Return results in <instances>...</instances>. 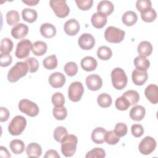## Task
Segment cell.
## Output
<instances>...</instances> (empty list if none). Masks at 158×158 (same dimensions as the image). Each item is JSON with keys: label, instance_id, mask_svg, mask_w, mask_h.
<instances>
[{"label": "cell", "instance_id": "8d00e7d4", "mask_svg": "<svg viewBox=\"0 0 158 158\" xmlns=\"http://www.w3.org/2000/svg\"><path fill=\"white\" fill-rule=\"evenodd\" d=\"M156 12L152 8H151L141 13V17L142 20L145 22H152L156 19Z\"/></svg>", "mask_w": 158, "mask_h": 158}, {"label": "cell", "instance_id": "11a10c76", "mask_svg": "<svg viewBox=\"0 0 158 158\" xmlns=\"http://www.w3.org/2000/svg\"><path fill=\"white\" fill-rule=\"evenodd\" d=\"M22 2L25 4H26L28 6H35L36 5L38 2V0H27V1H22Z\"/></svg>", "mask_w": 158, "mask_h": 158}, {"label": "cell", "instance_id": "8992f818", "mask_svg": "<svg viewBox=\"0 0 158 158\" xmlns=\"http://www.w3.org/2000/svg\"><path fill=\"white\" fill-rule=\"evenodd\" d=\"M19 110L30 117H35L39 113V107L37 104L28 99H23L19 102Z\"/></svg>", "mask_w": 158, "mask_h": 158}, {"label": "cell", "instance_id": "ac0fdd59", "mask_svg": "<svg viewBox=\"0 0 158 158\" xmlns=\"http://www.w3.org/2000/svg\"><path fill=\"white\" fill-rule=\"evenodd\" d=\"M114 7L113 4L109 1H101L98 3L97 6L98 12L106 17L110 15L114 11Z\"/></svg>", "mask_w": 158, "mask_h": 158}, {"label": "cell", "instance_id": "5bb4252c", "mask_svg": "<svg viewBox=\"0 0 158 158\" xmlns=\"http://www.w3.org/2000/svg\"><path fill=\"white\" fill-rule=\"evenodd\" d=\"M80 26L79 22L74 19H71L67 20L64 26V31L67 35L70 36L77 35L80 31Z\"/></svg>", "mask_w": 158, "mask_h": 158}, {"label": "cell", "instance_id": "30bf717a", "mask_svg": "<svg viewBox=\"0 0 158 158\" xmlns=\"http://www.w3.org/2000/svg\"><path fill=\"white\" fill-rule=\"evenodd\" d=\"M156 147V141L151 136L144 137L139 144V152L144 155L150 154L152 152Z\"/></svg>", "mask_w": 158, "mask_h": 158}, {"label": "cell", "instance_id": "db71d44e", "mask_svg": "<svg viewBox=\"0 0 158 158\" xmlns=\"http://www.w3.org/2000/svg\"><path fill=\"white\" fill-rule=\"evenodd\" d=\"M0 153H1V156L2 157L4 155V157H10L11 156L10 154H9V151H7V149H6V148L4 147V146H1L0 147Z\"/></svg>", "mask_w": 158, "mask_h": 158}, {"label": "cell", "instance_id": "d6a6232c", "mask_svg": "<svg viewBox=\"0 0 158 158\" xmlns=\"http://www.w3.org/2000/svg\"><path fill=\"white\" fill-rule=\"evenodd\" d=\"M97 102L100 107L107 108L112 104V99L109 94L107 93H102L98 96Z\"/></svg>", "mask_w": 158, "mask_h": 158}, {"label": "cell", "instance_id": "1f68e13d", "mask_svg": "<svg viewBox=\"0 0 158 158\" xmlns=\"http://www.w3.org/2000/svg\"><path fill=\"white\" fill-rule=\"evenodd\" d=\"M122 96L129 101L130 106L136 104L139 99V95L138 93L135 90H128L125 91Z\"/></svg>", "mask_w": 158, "mask_h": 158}, {"label": "cell", "instance_id": "484cf974", "mask_svg": "<svg viewBox=\"0 0 158 158\" xmlns=\"http://www.w3.org/2000/svg\"><path fill=\"white\" fill-rule=\"evenodd\" d=\"M122 22L126 26H132L135 25L138 20V17L136 14L131 10L127 11L123 14L122 17Z\"/></svg>", "mask_w": 158, "mask_h": 158}, {"label": "cell", "instance_id": "d4e9b609", "mask_svg": "<svg viewBox=\"0 0 158 158\" xmlns=\"http://www.w3.org/2000/svg\"><path fill=\"white\" fill-rule=\"evenodd\" d=\"M137 51L140 56L146 57L151 54L152 51V46L149 42L143 41L138 44Z\"/></svg>", "mask_w": 158, "mask_h": 158}, {"label": "cell", "instance_id": "f546056e", "mask_svg": "<svg viewBox=\"0 0 158 158\" xmlns=\"http://www.w3.org/2000/svg\"><path fill=\"white\" fill-rule=\"evenodd\" d=\"M12 152L15 154L22 153L25 148L24 143L20 139H13L9 144Z\"/></svg>", "mask_w": 158, "mask_h": 158}, {"label": "cell", "instance_id": "60d3db41", "mask_svg": "<svg viewBox=\"0 0 158 158\" xmlns=\"http://www.w3.org/2000/svg\"><path fill=\"white\" fill-rule=\"evenodd\" d=\"M106 156L105 151L101 148H95L92 150L88 152L85 156L86 158H92V157H99L103 158Z\"/></svg>", "mask_w": 158, "mask_h": 158}, {"label": "cell", "instance_id": "9c48e42d", "mask_svg": "<svg viewBox=\"0 0 158 158\" xmlns=\"http://www.w3.org/2000/svg\"><path fill=\"white\" fill-rule=\"evenodd\" d=\"M32 46L33 44L29 40H22L17 44L15 56L19 59H24L28 57L30 50L32 49Z\"/></svg>", "mask_w": 158, "mask_h": 158}, {"label": "cell", "instance_id": "ee69618b", "mask_svg": "<svg viewBox=\"0 0 158 158\" xmlns=\"http://www.w3.org/2000/svg\"><path fill=\"white\" fill-rule=\"evenodd\" d=\"M51 101L55 107H62L65 103L64 95L59 92L54 93L51 98Z\"/></svg>", "mask_w": 158, "mask_h": 158}, {"label": "cell", "instance_id": "277c9868", "mask_svg": "<svg viewBox=\"0 0 158 158\" xmlns=\"http://www.w3.org/2000/svg\"><path fill=\"white\" fill-rule=\"evenodd\" d=\"M27 125V120L22 115L14 117L8 126V130L10 134L13 136L20 135L25 130Z\"/></svg>", "mask_w": 158, "mask_h": 158}, {"label": "cell", "instance_id": "cb8c5ba5", "mask_svg": "<svg viewBox=\"0 0 158 158\" xmlns=\"http://www.w3.org/2000/svg\"><path fill=\"white\" fill-rule=\"evenodd\" d=\"M91 21L94 27L96 28H102L107 23V18L104 15L96 12L92 15Z\"/></svg>", "mask_w": 158, "mask_h": 158}, {"label": "cell", "instance_id": "4316f807", "mask_svg": "<svg viewBox=\"0 0 158 158\" xmlns=\"http://www.w3.org/2000/svg\"><path fill=\"white\" fill-rule=\"evenodd\" d=\"M31 51L37 56H43L47 51V44L44 41H37L33 44Z\"/></svg>", "mask_w": 158, "mask_h": 158}, {"label": "cell", "instance_id": "b9f144b4", "mask_svg": "<svg viewBox=\"0 0 158 158\" xmlns=\"http://www.w3.org/2000/svg\"><path fill=\"white\" fill-rule=\"evenodd\" d=\"M130 106L129 101L123 96L118 98L115 101V107L120 110H126Z\"/></svg>", "mask_w": 158, "mask_h": 158}, {"label": "cell", "instance_id": "603a6c76", "mask_svg": "<svg viewBox=\"0 0 158 158\" xmlns=\"http://www.w3.org/2000/svg\"><path fill=\"white\" fill-rule=\"evenodd\" d=\"M26 152L28 157H39L42 154V149L41 146L38 143H31L27 146Z\"/></svg>", "mask_w": 158, "mask_h": 158}, {"label": "cell", "instance_id": "bcb514c9", "mask_svg": "<svg viewBox=\"0 0 158 158\" xmlns=\"http://www.w3.org/2000/svg\"><path fill=\"white\" fill-rule=\"evenodd\" d=\"M152 4L149 0H138L136 3V9L141 12H143L151 8Z\"/></svg>", "mask_w": 158, "mask_h": 158}, {"label": "cell", "instance_id": "f1b7e54d", "mask_svg": "<svg viewBox=\"0 0 158 158\" xmlns=\"http://www.w3.org/2000/svg\"><path fill=\"white\" fill-rule=\"evenodd\" d=\"M22 15L23 20L28 23L34 22L38 17L36 11L33 9L30 8H25L23 9L22 12Z\"/></svg>", "mask_w": 158, "mask_h": 158}, {"label": "cell", "instance_id": "d590c367", "mask_svg": "<svg viewBox=\"0 0 158 158\" xmlns=\"http://www.w3.org/2000/svg\"><path fill=\"white\" fill-rule=\"evenodd\" d=\"M6 21L9 25H15L20 20L19 14L16 10H10L6 14Z\"/></svg>", "mask_w": 158, "mask_h": 158}, {"label": "cell", "instance_id": "4dcf8cb0", "mask_svg": "<svg viewBox=\"0 0 158 158\" xmlns=\"http://www.w3.org/2000/svg\"><path fill=\"white\" fill-rule=\"evenodd\" d=\"M112 55V52L110 48L106 46H102L98 49L97 51V56L99 59L107 60H109Z\"/></svg>", "mask_w": 158, "mask_h": 158}, {"label": "cell", "instance_id": "c3c4849f", "mask_svg": "<svg viewBox=\"0 0 158 158\" xmlns=\"http://www.w3.org/2000/svg\"><path fill=\"white\" fill-rule=\"evenodd\" d=\"M75 2L77 5V7L82 10H86L89 9L93 3V0H75Z\"/></svg>", "mask_w": 158, "mask_h": 158}, {"label": "cell", "instance_id": "44dd1931", "mask_svg": "<svg viewBox=\"0 0 158 158\" xmlns=\"http://www.w3.org/2000/svg\"><path fill=\"white\" fill-rule=\"evenodd\" d=\"M106 130L102 127H97L94 128L91 133V139L96 144H102L105 141L104 136Z\"/></svg>", "mask_w": 158, "mask_h": 158}, {"label": "cell", "instance_id": "e575fe53", "mask_svg": "<svg viewBox=\"0 0 158 158\" xmlns=\"http://www.w3.org/2000/svg\"><path fill=\"white\" fill-rule=\"evenodd\" d=\"M14 44L12 40L8 38H4L1 40L0 51L1 53L9 54L13 49Z\"/></svg>", "mask_w": 158, "mask_h": 158}, {"label": "cell", "instance_id": "7402d4cb", "mask_svg": "<svg viewBox=\"0 0 158 158\" xmlns=\"http://www.w3.org/2000/svg\"><path fill=\"white\" fill-rule=\"evenodd\" d=\"M40 33L44 38H51L56 35V28L51 23H44L40 27Z\"/></svg>", "mask_w": 158, "mask_h": 158}, {"label": "cell", "instance_id": "3957f363", "mask_svg": "<svg viewBox=\"0 0 158 158\" xmlns=\"http://www.w3.org/2000/svg\"><path fill=\"white\" fill-rule=\"evenodd\" d=\"M113 86L117 89H122L127 85L128 78L125 71L121 68H115L111 72Z\"/></svg>", "mask_w": 158, "mask_h": 158}, {"label": "cell", "instance_id": "5b68a950", "mask_svg": "<svg viewBox=\"0 0 158 158\" xmlns=\"http://www.w3.org/2000/svg\"><path fill=\"white\" fill-rule=\"evenodd\" d=\"M125 32L115 27H108L104 32V37L106 41L112 43H119L125 37Z\"/></svg>", "mask_w": 158, "mask_h": 158}, {"label": "cell", "instance_id": "7c38bea8", "mask_svg": "<svg viewBox=\"0 0 158 158\" xmlns=\"http://www.w3.org/2000/svg\"><path fill=\"white\" fill-rule=\"evenodd\" d=\"M86 85L89 90L97 91L102 87V80L98 75H89L86 78Z\"/></svg>", "mask_w": 158, "mask_h": 158}, {"label": "cell", "instance_id": "9a60e30c", "mask_svg": "<svg viewBox=\"0 0 158 158\" xmlns=\"http://www.w3.org/2000/svg\"><path fill=\"white\" fill-rule=\"evenodd\" d=\"M28 32V27L27 25L20 23L15 25L11 30V35L15 39L24 38Z\"/></svg>", "mask_w": 158, "mask_h": 158}, {"label": "cell", "instance_id": "74e56055", "mask_svg": "<svg viewBox=\"0 0 158 158\" xmlns=\"http://www.w3.org/2000/svg\"><path fill=\"white\" fill-rule=\"evenodd\" d=\"M52 114L54 118L58 120H62L65 119L67 115V111L65 107H54L52 110Z\"/></svg>", "mask_w": 158, "mask_h": 158}, {"label": "cell", "instance_id": "ba28073f", "mask_svg": "<svg viewBox=\"0 0 158 158\" xmlns=\"http://www.w3.org/2000/svg\"><path fill=\"white\" fill-rule=\"evenodd\" d=\"M84 93V88L80 81L72 82L68 89L69 98L73 102L79 101Z\"/></svg>", "mask_w": 158, "mask_h": 158}, {"label": "cell", "instance_id": "f35d334b", "mask_svg": "<svg viewBox=\"0 0 158 158\" xmlns=\"http://www.w3.org/2000/svg\"><path fill=\"white\" fill-rule=\"evenodd\" d=\"M67 135H68V131L67 129L62 126H59L55 128L54 131L53 136H54V139L56 141L61 143L64 138Z\"/></svg>", "mask_w": 158, "mask_h": 158}, {"label": "cell", "instance_id": "7bdbcfd3", "mask_svg": "<svg viewBox=\"0 0 158 158\" xmlns=\"http://www.w3.org/2000/svg\"><path fill=\"white\" fill-rule=\"evenodd\" d=\"M64 71L67 75L73 77L78 72V66L75 62H69L64 66Z\"/></svg>", "mask_w": 158, "mask_h": 158}, {"label": "cell", "instance_id": "e0dca14e", "mask_svg": "<svg viewBox=\"0 0 158 158\" xmlns=\"http://www.w3.org/2000/svg\"><path fill=\"white\" fill-rule=\"evenodd\" d=\"M144 94L147 99L152 104H157L158 102V87L156 85L151 84L148 85L145 90Z\"/></svg>", "mask_w": 158, "mask_h": 158}, {"label": "cell", "instance_id": "ffe728a7", "mask_svg": "<svg viewBox=\"0 0 158 158\" xmlns=\"http://www.w3.org/2000/svg\"><path fill=\"white\" fill-rule=\"evenodd\" d=\"M97 64L96 60L91 56H86L81 60V66L82 69L87 72L94 70L97 67Z\"/></svg>", "mask_w": 158, "mask_h": 158}, {"label": "cell", "instance_id": "f907efd6", "mask_svg": "<svg viewBox=\"0 0 158 158\" xmlns=\"http://www.w3.org/2000/svg\"><path fill=\"white\" fill-rule=\"evenodd\" d=\"M131 131L132 135L136 137L139 138L144 133V128L140 124H134L131 127Z\"/></svg>", "mask_w": 158, "mask_h": 158}, {"label": "cell", "instance_id": "7dc6e473", "mask_svg": "<svg viewBox=\"0 0 158 158\" xmlns=\"http://www.w3.org/2000/svg\"><path fill=\"white\" fill-rule=\"evenodd\" d=\"M128 128L124 123H118L115 125L114 131L118 137H122L126 135L127 133Z\"/></svg>", "mask_w": 158, "mask_h": 158}, {"label": "cell", "instance_id": "4fadbf2b", "mask_svg": "<svg viewBox=\"0 0 158 158\" xmlns=\"http://www.w3.org/2000/svg\"><path fill=\"white\" fill-rule=\"evenodd\" d=\"M49 83L54 88H61L65 83V77L60 72L52 73L49 77Z\"/></svg>", "mask_w": 158, "mask_h": 158}, {"label": "cell", "instance_id": "836d02e7", "mask_svg": "<svg viewBox=\"0 0 158 158\" xmlns=\"http://www.w3.org/2000/svg\"><path fill=\"white\" fill-rule=\"evenodd\" d=\"M44 68L48 70H52L57 66V59L56 55H51L46 57L43 61Z\"/></svg>", "mask_w": 158, "mask_h": 158}, {"label": "cell", "instance_id": "6da1fadb", "mask_svg": "<svg viewBox=\"0 0 158 158\" xmlns=\"http://www.w3.org/2000/svg\"><path fill=\"white\" fill-rule=\"evenodd\" d=\"M78 138L74 135H67L61 141V152L65 157L72 156L77 149Z\"/></svg>", "mask_w": 158, "mask_h": 158}, {"label": "cell", "instance_id": "ab89813d", "mask_svg": "<svg viewBox=\"0 0 158 158\" xmlns=\"http://www.w3.org/2000/svg\"><path fill=\"white\" fill-rule=\"evenodd\" d=\"M105 141L110 145L116 144L120 141V137H118L114 131V130H110L106 131L104 136Z\"/></svg>", "mask_w": 158, "mask_h": 158}, {"label": "cell", "instance_id": "681fc988", "mask_svg": "<svg viewBox=\"0 0 158 158\" xmlns=\"http://www.w3.org/2000/svg\"><path fill=\"white\" fill-rule=\"evenodd\" d=\"M12 62V56L9 54L1 53L0 54V65L1 67H7Z\"/></svg>", "mask_w": 158, "mask_h": 158}, {"label": "cell", "instance_id": "7a4b0ae2", "mask_svg": "<svg viewBox=\"0 0 158 158\" xmlns=\"http://www.w3.org/2000/svg\"><path fill=\"white\" fill-rule=\"evenodd\" d=\"M28 72V65L25 62H17L8 72L7 80L12 83L17 81Z\"/></svg>", "mask_w": 158, "mask_h": 158}, {"label": "cell", "instance_id": "f5cc1de1", "mask_svg": "<svg viewBox=\"0 0 158 158\" xmlns=\"http://www.w3.org/2000/svg\"><path fill=\"white\" fill-rule=\"evenodd\" d=\"M45 158H50V157H52V158H59L60 156L58 154V152L54 149H49L46 152V154L44 156Z\"/></svg>", "mask_w": 158, "mask_h": 158}, {"label": "cell", "instance_id": "83f0119b", "mask_svg": "<svg viewBox=\"0 0 158 158\" xmlns=\"http://www.w3.org/2000/svg\"><path fill=\"white\" fill-rule=\"evenodd\" d=\"M134 65L136 69L146 71L150 66V62L145 57L139 56L134 59Z\"/></svg>", "mask_w": 158, "mask_h": 158}, {"label": "cell", "instance_id": "816d5d0a", "mask_svg": "<svg viewBox=\"0 0 158 158\" xmlns=\"http://www.w3.org/2000/svg\"><path fill=\"white\" fill-rule=\"evenodd\" d=\"M1 114H0V121L1 122H6L9 119V112L6 107H0Z\"/></svg>", "mask_w": 158, "mask_h": 158}, {"label": "cell", "instance_id": "d6986e66", "mask_svg": "<svg viewBox=\"0 0 158 158\" xmlns=\"http://www.w3.org/2000/svg\"><path fill=\"white\" fill-rule=\"evenodd\" d=\"M146 110L144 107L137 105L133 107L130 111V117L134 121H141L145 115Z\"/></svg>", "mask_w": 158, "mask_h": 158}, {"label": "cell", "instance_id": "f6af8a7d", "mask_svg": "<svg viewBox=\"0 0 158 158\" xmlns=\"http://www.w3.org/2000/svg\"><path fill=\"white\" fill-rule=\"evenodd\" d=\"M28 67V72L30 73L36 72L39 68V63L36 59L34 57H30L24 61Z\"/></svg>", "mask_w": 158, "mask_h": 158}, {"label": "cell", "instance_id": "8fae6325", "mask_svg": "<svg viewBox=\"0 0 158 158\" xmlns=\"http://www.w3.org/2000/svg\"><path fill=\"white\" fill-rule=\"evenodd\" d=\"M78 43L82 49L89 50L94 46L95 40L92 35L86 33L79 37Z\"/></svg>", "mask_w": 158, "mask_h": 158}, {"label": "cell", "instance_id": "52a82bcc", "mask_svg": "<svg viewBox=\"0 0 158 158\" xmlns=\"http://www.w3.org/2000/svg\"><path fill=\"white\" fill-rule=\"evenodd\" d=\"M49 4L55 14L59 18L66 17L69 12L70 9L65 1L62 0H51Z\"/></svg>", "mask_w": 158, "mask_h": 158}, {"label": "cell", "instance_id": "2e32d148", "mask_svg": "<svg viewBox=\"0 0 158 158\" xmlns=\"http://www.w3.org/2000/svg\"><path fill=\"white\" fill-rule=\"evenodd\" d=\"M148 73L146 71H143L138 69H135L131 75L132 81L134 84L138 86L143 85L148 80Z\"/></svg>", "mask_w": 158, "mask_h": 158}]
</instances>
